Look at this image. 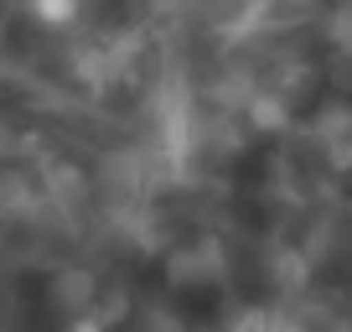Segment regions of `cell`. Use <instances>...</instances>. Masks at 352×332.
Segmentation results:
<instances>
[{"instance_id": "cell-1", "label": "cell", "mask_w": 352, "mask_h": 332, "mask_svg": "<svg viewBox=\"0 0 352 332\" xmlns=\"http://www.w3.org/2000/svg\"><path fill=\"white\" fill-rule=\"evenodd\" d=\"M26 11L42 26H73L78 11H83V0H26Z\"/></svg>"}]
</instances>
